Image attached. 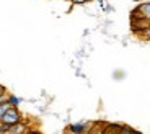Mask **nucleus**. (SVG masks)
Wrapping results in <instances>:
<instances>
[{"mask_svg":"<svg viewBox=\"0 0 150 134\" xmlns=\"http://www.w3.org/2000/svg\"><path fill=\"white\" fill-rule=\"evenodd\" d=\"M21 121H23V115L18 108H15V106H10V108L7 110V113H5V115L2 116V119H0V123L7 124V126L21 123Z\"/></svg>","mask_w":150,"mask_h":134,"instance_id":"f257e3e1","label":"nucleus"},{"mask_svg":"<svg viewBox=\"0 0 150 134\" xmlns=\"http://www.w3.org/2000/svg\"><path fill=\"white\" fill-rule=\"evenodd\" d=\"M131 18H140L150 23V2H142L137 8H134Z\"/></svg>","mask_w":150,"mask_h":134,"instance_id":"f03ea898","label":"nucleus"},{"mask_svg":"<svg viewBox=\"0 0 150 134\" xmlns=\"http://www.w3.org/2000/svg\"><path fill=\"white\" fill-rule=\"evenodd\" d=\"M91 123H86V121H79V123H72L69 124L67 133L69 134H86V131L90 129Z\"/></svg>","mask_w":150,"mask_h":134,"instance_id":"7ed1b4c3","label":"nucleus"},{"mask_svg":"<svg viewBox=\"0 0 150 134\" xmlns=\"http://www.w3.org/2000/svg\"><path fill=\"white\" fill-rule=\"evenodd\" d=\"M28 133V128L26 124L23 123H16V124H11L10 128H8V131L5 134H26Z\"/></svg>","mask_w":150,"mask_h":134,"instance_id":"20e7f679","label":"nucleus"},{"mask_svg":"<svg viewBox=\"0 0 150 134\" xmlns=\"http://www.w3.org/2000/svg\"><path fill=\"white\" fill-rule=\"evenodd\" d=\"M103 128H105V123L100 121V123H91L90 129L86 131V134H103Z\"/></svg>","mask_w":150,"mask_h":134,"instance_id":"39448f33","label":"nucleus"},{"mask_svg":"<svg viewBox=\"0 0 150 134\" xmlns=\"http://www.w3.org/2000/svg\"><path fill=\"white\" fill-rule=\"evenodd\" d=\"M7 101L11 105V106H15V108H18L20 105L23 103V98L16 97V95H13V93H7Z\"/></svg>","mask_w":150,"mask_h":134,"instance_id":"423d86ee","label":"nucleus"},{"mask_svg":"<svg viewBox=\"0 0 150 134\" xmlns=\"http://www.w3.org/2000/svg\"><path fill=\"white\" fill-rule=\"evenodd\" d=\"M10 106H11V105L7 101V95H5V97H4V100L0 101V119H2V116H4L5 113H7V110L10 108Z\"/></svg>","mask_w":150,"mask_h":134,"instance_id":"0eeeda50","label":"nucleus"},{"mask_svg":"<svg viewBox=\"0 0 150 134\" xmlns=\"http://www.w3.org/2000/svg\"><path fill=\"white\" fill-rule=\"evenodd\" d=\"M117 134H140V133H137L134 128L127 126V124H122V126H121V129L117 131Z\"/></svg>","mask_w":150,"mask_h":134,"instance_id":"6e6552de","label":"nucleus"},{"mask_svg":"<svg viewBox=\"0 0 150 134\" xmlns=\"http://www.w3.org/2000/svg\"><path fill=\"white\" fill-rule=\"evenodd\" d=\"M140 36H142V38H144V39H145V41H150V25H149V26H147V30H145V31H144V33H142V34H140Z\"/></svg>","mask_w":150,"mask_h":134,"instance_id":"1a4fd4ad","label":"nucleus"},{"mask_svg":"<svg viewBox=\"0 0 150 134\" xmlns=\"http://www.w3.org/2000/svg\"><path fill=\"white\" fill-rule=\"evenodd\" d=\"M7 93H8V92H7V88H5L4 85H0V98H4L5 95H7Z\"/></svg>","mask_w":150,"mask_h":134,"instance_id":"9d476101","label":"nucleus"},{"mask_svg":"<svg viewBox=\"0 0 150 134\" xmlns=\"http://www.w3.org/2000/svg\"><path fill=\"white\" fill-rule=\"evenodd\" d=\"M72 4L74 5H82V4H85L83 0H72Z\"/></svg>","mask_w":150,"mask_h":134,"instance_id":"9b49d317","label":"nucleus"},{"mask_svg":"<svg viewBox=\"0 0 150 134\" xmlns=\"http://www.w3.org/2000/svg\"><path fill=\"white\" fill-rule=\"evenodd\" d=\"M83 2H91V0H83Z\"/></svg>","mask_w":150,"mask_h":134,"instance_id":"f8f14e48","label":"nucleus"},{"mask_svg":"<svg viewBox=\"0 0 150 134\" xmlns=\"http://www.w3.org/2000/svg\"><path fill=\"white\" fill-rule=\"evenodd\" d=\"M2 100H4V98H0V101H2Z\"/></svg>","mask_w":150,"mask_h":134,"instance_id":"ddd939ff","label":"nucleus"}]
</instances>
